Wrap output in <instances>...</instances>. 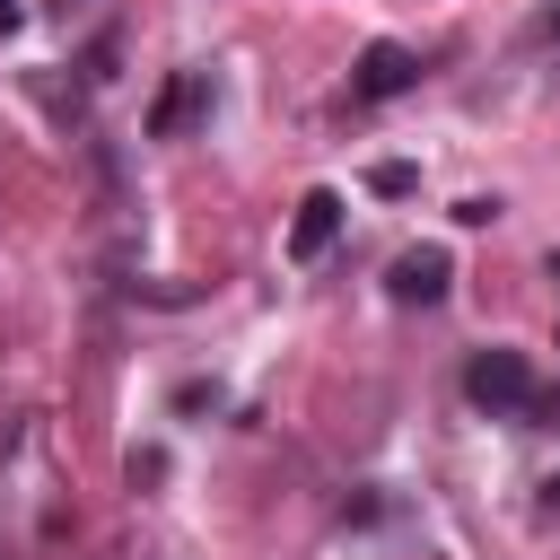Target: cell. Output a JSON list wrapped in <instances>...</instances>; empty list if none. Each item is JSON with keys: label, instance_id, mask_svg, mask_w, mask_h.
<instances>
[{"label": "cell", "instance_id": "11", "mask_svg": "<svg viewBox=\"0 0 560 560\" xmlns=\"http://www.w3.org/2000/svg\"><path fill=\"white\" fill-rule=\"evenodd\" d=\"M551 280H560V254H551Z\"/></svg>", "mask_w": 560, "mask_h": 560}, {"label": "cell", "instance_id": "8", "mask_svg": "<svg viewBox=\"0 0 560 560\" xmlns=\"http://www.w3.org/2000/svg\"><path fill=\"white\" fill-rule=\"evenodd\" d=\"M18 18H26V9H18V0H0V35H18Z\"/></svg>", "mask_w": 560, "mask_h": 560}, {"label": "cell", "instance_id": "10", "mask_svg": "<svg viewBox=\"0 0 560 560\" xmlns=\"http://www.w3.org/2000/svg\"><path fill=\"white\" fill-rule=\"evenodd\" d=\"M61 9H88V0H61Z\"/></svg>", "mask_w": 560, "mask_h": 560}, {"label": "cell", "instance_id": "5", "mask_svg": "<svg viewBox=\"0 0 560 560\" xmlns=\"http://www.w3.org/2000/svg\"><path fill=\"white\" fill-rule=\"evenodd\" d=\"M192 105H201V79H175V88H166V105H158L149 122H158V131H175V122H184Z\"/></svg>", "mask_w": 560, "mask_h": 560}, {"label": "cell", "instance_id": "1", "mask_svg": "<svg viewBox=\"0 0 560 560\" xmlns=\"http://www.w3.org/2000/svg\"><path fill=\"white\" fill-rule=\"evenodd\" d=\"M464 394H472V411H490V420H508V411H534V368L516 359V350H481L472 368H464Z\"/></svg>", "mask_w": 560, "mask_h": 560}, {"label": "cell", "instance_id": "9", "mask_svg": "<svg viewBox=\"0 0 560 560\" xmlns=\"http://www.w3.org/2000/svg\"><path fill=\"white\" fill-rule=\"evenodd\" d=\"M542 508H560V472H551V481H542Z\"/></svg>", "mask_w": 560, "mask_h": 560}, {"label": "cell", "instance_id": "4", "mask_svg": "<svg viewBox=\"0 0 560 560\" xmlns=\"http://www.w3.org/2000/svg\"><path fill=\"white\" fill-rule=\"evenodd\" d=\"M332 236H341V192H306L289 219V262H315Z\"/></svg>", "mask_w": 560, "mask_h": 560}, {"label": "cell", "instance_id": "2", "mask_svg": "<svg viewBox=\"0 0 560 560\" xmlns=\"http://www.w3.org/2000/svg\"><path fill=\"white\" fill-rule=\"evenodd\" d=\"M446 280H455V262H446L438 245H411V254H394V271H385L394 306H438V298H446Z\"/></svg>", "mask_w": 560, "mask_h": 560}, {"label": "cell", "instance_id": "7", "mask_svg": "<svg viewBox=\"0 0 560 560\" xmlns=\"http://www.w3.org/2000/svg\"><path fill=\"white\" fill-rule=\"evenodd\" d=\"M455 219H464V228H490V219H499V201H490V192H472V201H455Z\"/></svg>", "mask_w": 560, "mask_h": 560}, {"label": "cell", "instance_id": "3", "mask_svg": "<svg viewBox=\"0 0 560 560\" xmlns=\"http://www.w3.org/2000/svg\"><path fill=\"white\" fill-rule=\"evenodd\" d=\"M420 79V61H411V44H368L359 52V70H350V96H368V105H385V96H402Z\"/></svg>", "mask_w": 560, "mask_h": 560}, {"label": "cell", "instance_id": "6", "mask_svg": "<svg viewBox=\"0 0 560 560\" xmlns=\"http://www.w3.org/2000/svg\"><path fill=\"white\" fill-rule=\"evenodd\" d=\"M411 184H420V175H411L402 158H385V166H368V192H385V201H402Z\"/></svg>", "mask_w": 560, "mask_h": 560}]
</instances>
